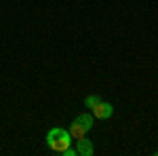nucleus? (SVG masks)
Masks as SVG:
<instances>
[{"label": "nucleus", "instance_id": "obj_1", "mask_svg": "<svg viewBox=\"0 0 158 156\" xmlns=\"http://www.w3.org/2000/svg\"><path fill=\"white\" fill-rule=\"evenodd\" d=\"M47 145H49L55 154H61L65 148L72 145V135H70L68 129H63V127H53L47 133Z\"/></svg>", "mask_w": 158, "mask_h": 156}, {"label": "nucleus", "instance_id": "obj_2", "mask_svg": "<svg viewBox=\"0 0 158 156\" xmlns=\"http://www.w3.org/2000/svg\"><path fill=\"white\" fill-rule=\"evenodd\" d=\"M112 114H114V106L110 103V101H99L97 106L93 108V116L99 120H108L112 118Z\"/></svg>", "mask_w": 158, "mask_h": 156}, {"label": "nucleus", "instance_id": "obj_3", "mask_svg": "<svg viewBox=\"0 0 158 156\" xmlns=\"http://www.w3.org/2000/svg\"><path fill=\"white\" fill-rule=\"evenodd\" d=\"M76 152H78V156H93L95 148L86 137H82V139H76Z\"/></svg>", "mask_w": 158, "mask_h": 156}, {"label": "nucleus", "instance_id": "obj_4", "mask_svg": "<svg viewBox=\"0 0 158 156\" xmlns=\"http://www.w3.org/2000/svg\"><path fill=\"white\" fill-rule=\"evenodd\" d=\"M68 131H70V135H72V139H82L86 133H89V131L85 129V127H82V124L78 122V120H74L72 124L68 127Z\"/></svg>", "mask_w": 158, "mask_h": 156}, {"label": "nucleus", "instance_id": "obj_5", "mask_svg": "<svg viewBox=\"0 0 158 156\" xmlns=\"http://www.w3.org/2000/svg\"><path fill=\"white\" fill-rule=\"evenodd\" d=\"M76 120H78V122L85 127L86 131H91V129H93V120H95V116H93V114H86V112H85V114L76 116Z\"/></svg>", "mask_w": 158, "mask_h": 156}, {"label": "nucleus", "instance_id": "obj_6", "mask_svg": "<svg viewBox=\"0 0 158 156\" xmlns=\"http://www.w3.org/2000/svg\"><path fill=\"white\" fill-rule=\"evenodd\" d=\"M99 101H101V99H99V95H86L85 97V108H91V110H93Z\"/></svg>", "mask_w": 158, "mask_h": 156}, {"label": "nucleus", "instance_id": "obj_7", "mask_svg": "<svg viewBox=\"0 0 158 156\" xmlns=\"http://www.w3.org/2000/svg\"><path fill=\"white\" fill-rule=\"evenodd\" d=\"M61 156H78V152H76L72 145H70V148H65V150L61 152Z\"/></svg>", "mask_w": 158, "mask_h": 156}]
</instances>
